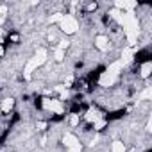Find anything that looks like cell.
I'll return each mask as SVG.
<instances>
[{"label": "cell", "instance_id": "cell-14", "mask_svg": "<svg viewBox=\"0 0 152 152\" xmlns=\"http://www.w3.org/2000/svg\"><path fill=\"white\" fill-rule=\"evenodd\" d=\"M86 120H90V122H99V120H100V113L90 109V111L86 113Z\"/></svg>", "mask_w": 152, "mask_h": 152}, {"label": "cell", "instance_id": "cell-8", "mask_svg": "<svg viewBox=\"0 0 152 152\" xmlns=\"http://www.w3.org/2000/svg\"><path fill=\"white\" fill-rule=\"evenodd\" d=\"M95 47H97L99 50L106 52V50L109 48V39H107L106 36H102V34H100V36H97V38H95Z\"/></svg>", "mask_w": 152, "mask_h": 152}, {"label": "cell", "instance_id": "cell-21", "mask_svg": "<svg viewBox=\"0 0 152 152\" xmlns=\"http://www.w3.org/2000/svg\"><path fill=\"white\" fill-rule=\"evenodd\" d=\"M147 131H148V132H150V131H152V122H150V120H148V122H147Z\"/></svg>", "mask_w": 152, "mask_h": 152}, {"label": "cell", "instance_id": "cell-4", "mask_svg": "<svg viewBox=\"0 0 152 152\" xmlns=\"http://www.w3.org/2000/svg\"><path fill=\"white\" fill-rule=\"evenodd\" d=\"M59 27L64 34H75L79 31V22L72 15H63V20L59 22Z\"/></svg>", "mask_w": 152, "mask_h": 152}, {"label": "cell", "instance_id": "cell-6", "mask_svg": "<svg viewBox=\"0 0 152 152\" xmlns=\"http://www.w3.org/2000/svg\"><path fill=\"white\" fill-rule=\"evenodd\" d=\"M41 106H43V109L52 111V113H57V115H61V113L64 111V107H63L61 100H54V99H43Z\"/></svg>", "mask_w": 152, "mask_h": 152}, {"label": "cell", "instance_id": "cell-11", "mask_svg": "<svg viewBox=\"0 0 152 152\" xmlns=\"http://www.w3.org/2000/svg\"><path fill=\"white\" fill-rule=\"evenodd\" d=\"M150 72H152V63H150V61L143 63V64H141V77L147 79L148 75H150Z\"/></svg>", "mask_w": 152, "mask_h": 152}, {"label": "cell", "instance_id": "cell-9", "mask_svg": "<svg viewBox=\"0 0 152 152\" xmlns=\"http://www.w3.org/2000/svg\"><path fill=\"white\" fill-rule=\"evenodd\" d=\"M132 56H134V48H131V47H125L124 50H122V64L125 66V64H129L131 61H132Z\"/></svg>", "mask_w": 152, "mask_h": 152}, {"label": "cell", "instance_id": "cell-16", "mask_svg": "<svg viewBox=\"0 0 152 152\" xmlns=\"http://www.w3.org/2000/svg\"><path fill=\"white\" fill-rule=\"evenodd\" d=\"M6 15H7V7L6 6H0V25H2V22L6 20Z\"/></svg>", "mask_w": 152, "mask_h": 152}, {"label": "cell", "instance_id": "cell-19", "mask_svg": "<svg viewBox=\"0 0 152 152\" xmlns=\"http://www.w3.org/2000/svg\"><path fill=\"white\" fill-rule=\"evenodd\" d=\"M104 125H106V120H102V118H100L99 122H95V129H97V131H100Z\"/></svg>", "mask_w": 152, "mask_h": 152}, {"label": "cell", "instance_id": "cell-17", "mask_svg": "<svg viewBox=\"0 0 152 152\" xmlns=\"http://www.w3.org/2000/svg\"><path fill=\"white\" fill-rule=\"evenodd\" d=\"M68 45H70V41H68V39H61V41H59V45H57V48H59V50H66V48H68Z\"/></svg>", "mask_w": 152, "mask_h": 152}, {"label": "cell", "instance_id": "cell-20", "mask_svg": "<svg viewBox=\"0 0 152 152\" xmlns=\"http://www.w3.org/2000/svg\"><path fill=\"white\" fill-rule=\"evenodd\" d=\"M70 124H72V125H77V124H79V116H77V115H73V116L70 118Z\"/></svg>", "mask_w": 152, "mask_h": 152}, {"label": "cell", "instance_id": "cell-5", "mask_svg": "<svg viewBox=\"0 0 152 152\" xmlns=\"http://www.w3.org/2000/svg\"><path fill=\"white\" fill-rule=\"evenodd\" d=\"M63 143H64V147H66L68 152H81V150H83L81 141L77 140V136H73L72 132H66V134L63 136Z\"/></svg>", "mask_w": 152, "mask_h": 152}, {"label": "cell", "instance_id": "cell-13", "mask_svg": "<svg viewBox=\"0 0 152 152\" xmlns=\"http://www.w3.org/2000/svg\"><path fill=\"white\" fill-rule=\"evenodd\" d=\"M150 97H152V88H150V86H147V88L138 95V100H148Z\"/></svg>", "mask_w": 152, "mask_h": 152}, {"label": "cell", "instance_id": "cell-2", "mask_svg": "<svg viewBox=\"0 0 152 152\" xmlns=\"http://www.w3.org/2000/svg\"><path fill=\"white\" fill-rule=\"evenodd\" d=\"M122 68H124V64H122V61H120V59H118V61H115V63H111V64L102 72L100 79H99L100 86H104V88L113 86V84L116 83V79H118V75H120Z\"/></svg>", "mask_w": 152, "mask_h": 152}, {"label": "cell", "instance_id": "cell-18", "mask_svg": "<svg viewBox=\"0 0 152 152\" xmlns=\"http://www.w3.org/2000/svg\"><path fill=\"white\" fill-rule=\"evenodd\" d=\"M63 56H64V50H59V48H56L54 59H56V61H63Z\"/></svg>", "mask_w": 152, "mask_h": 152}, {"label": "cell", "instance_id": "cell-12", "mask_svg": "<svg viewBox=\"0 0 152 152\" xmlns=\"http://www.w3.org/2000/svg\"><path fill=\"white\" fill-rule=\"evenodd\" d=\"M111 152H125V145H124V141H113L111 143Z\"/></svg>", "mask_w": 152, "mask_h": 152}, {"label": "cell", "instance_id": "cell-22", "mask_svg": "<svg viewBox=\"0 0 152 152\" xmlns=\"http://www.w3.org/2000/svg\"><path fill=\"white\" fill-rule=\"evenodd\" d=\"M2 56H4V48H2V47H0V57H2Z\"/></svg>", "mask_w": 152, "mask_h": 152}, {"label": "cell", "instance_id": "cell-7", "mask_svg": "<svg viewBox=\"0 0 152 152\" xmlns=\"http://www.w3.org/2000/svg\"><path fill=\"white\" fill-rule=\"evenodd\" d=\"M115 7L120 11L122 9V13H129V11H132L134 7H136V2H132V0H116L115 2Z\"/></svg>", "mask_w": 152, "mask_h": 152}, {"label": "cell", "instance_id": "cell-3", "mask_svg": "<svg viewBox=\"0 0 152 152\" xmlns=\"http://www.w3.org/2000/svg\"><path fill=\"white\" fill-rule=\"evenodd\" d=\"M47 50L45 48H38V52L34 54V57L27 63V66H25V70H23V77L25 79H31V75H32V72L36 70V68H39L41 64H45L47 63Z\"/></svg>", "mask_w": 152, "mask_h": 152}, {"label": "cell", "instance_id": "cell-1", "mask_svg": "<svg viewBox=\"0 0 152 152\" xmlns=\"http://www.w3.org/2000/svg\"><path fill=\"white\" fill-rule=\"evenodd\" d=\"M111 16L124 27V32H125V36H127V41H129L127 47L134 48V45H136V41H138V34H140V23H138L136 15H134L132 11L122 13V11H118V9H113V11H111Z\"/></svg>", "mask_w": 152, "mask_h": 152}, {"label": "cell", "instance_id": "cell-10", "mask_svg": "<svg viewBox=\"0 0 152 152\" xmlns=\"http://www.w3.org/2000/svg\"><path fill=\"white\" fill-rule=\"evenodd\" d=\"M13 104H15V100H13V99H4V100H2V104H0V109H2L4 113H9V111L13 109Z\"/></svg>", "mask_w": 152, "mask_h": 152}, {"label": "cell", "instance_id": "cell-15", "mask_svg": "<svg viewBox=\"0 0 152 152\" xmlns=\"http://www.w3.org/2000/svg\"><path fill=\"white\" fill-rule=\"evenodd\" d=\"M61 20H63V13H56V15H52V16L48 18L50 23H54V22H61Z\"/></svg>", "mask_w": 152, "mask_h": 152}]
</instances>
